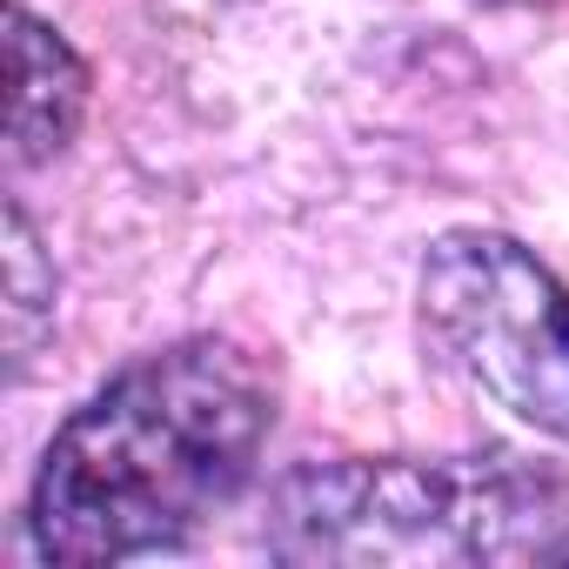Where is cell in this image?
Returning a JSON list of instances; mask_svg holds the SVG:
<instances>
[{
  "label": "cell",
  "mask_w": 569,
  "mask_h": 569,
  "mask_svg": "<svg viewBox=\"0 0 569 569\" xmlns=\"http://www.w3.org/2000/svg\"><path fill=\"white\" fill-rule=\"evenodd\" d=\"M41 316H54V268L41 261V241L21 208H8V349L14 369H28L41 342Z\"/></svg>",
  "instance_id": "obj_5"
},
{
  "label": "cell",
  "mask_w": 569,
  "mask_h": 569,
  "mask_svg": "<svg viewBox=\"0 0 569 569\" xmlns=\"http://www.w3.org/2000/svg\"><path fill=\"white\" fill-rule=\"evenodd\" d=\"M8 54H14V114H8V168H34L61 154L88 114V61L21 0L8 8Z\"/></svg>",
  "instance_id": "obj_4"
},
{
  "label": "cell",
  "mask_w": 569,
  "mask_h": 569,
  "mask_svg": "<svg viewBox=\"0 0 569 569\" xmlns=\"http://www.w3.org/2000/svg\"><path fill=\"white\" fill-rule=\"evenodd\" d=\"M274 422L261 356L221 336L174 342L121 369L48 442L28 542L41 562H128L174 549L228 509Z\"/></svg>",
  "instance_id": "obj_1"
},
{
  "label": "cell",
  "mask_w": 569,
  "mask_h": 569,
  "mask_svg": "<svg viewBox=\"0 0 569 569\" xmlns=\"http://www.w3.org/2000/svg\"><path fill=\"white\" fill-rule=\"evenodd\" d=\"M416 309L429 349L489 402L569 442V289L522 241L456 228L422 254Z\"/></svg>",
  "instance_id": "obj_3"
},
{
  "label": "cell",
  "mask_w": 569,
  "mask_h": 569,
  "mask_svg": "<svg viewBox=\"0 0 569 569\" xmlns=\"http://www.w3.org/2000/svg\"><path fill=\"white\" fill-rule=\"evenodd\" d=\"M562 516V489L509 456L309 462L268 496V549L289 562H502L556 549Z\"/></svg>",
  "instance_id": "obj_2"
}]
</instances>
